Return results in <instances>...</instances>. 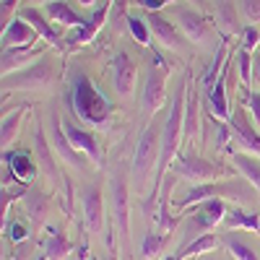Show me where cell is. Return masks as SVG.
<instances>
[{"mask_svg": "<svg viewBox=\"0 0 260 260\" xmlns=\"http://www.w3.org/2000/svg\"><path fill=\"white\" fill-rule=\"evenodd\" d=\"M240 6V16L250 26H260V0H237Z\"/></svg>", "mask_w": 260, "mask_h": 260, "instance_id": "35", "label": "cell"}, {"mask_svg": "<svg viewBox=\"0 0 260 260\" xmlns=\"http://www.w3.org/2000/svg\"><path fill=\"white\" fill-rule=\"evenodd\" d=\"M3 164L16 175V180L29 182L37 175V161L29 151H16V154H3Z\"/></svg>", "mask_w": 260, "mask_h": 260, "instance_id": "23", "label": "cell"}, {"mask_svg": "<svg viewBox=\"0 0 260 260\" xmlns=\"http://www.w3.org/2000/svg\"><path fill=\"white\" fill-rule=\"evenodd\" d=\"M110 8H112V0H104V3L94 11V16L89 18V24L81 26V29H76V34L68 39V45H71V47H78V45H86V42H91V39L99 34V29L104 26L107 16H110Z\"/></svg>", "mask_w": 260, "mask_h": 260, "instance_id": "22", "label": "cell"}, {"mask_svg": "<svg viewBox=\"0 0 260 260\" xmlns=\"http://www.w3.org/2000/svg\"><path fill=\"white\" fill-rule=\"evenodd\" d=\"M159 154H161V130L148 125V127H143V133L138 138L136 154H133V167H130V187H133L136 195H143L148 190L151 172L159 169Z\"/></svg>", "mask_w": 260, "mask_h": 260, "instance_id": "2", "label": "cell"}, {"mask_svg": "<svg viewBox=\"0 0 260 260\" xmlns=\"http://www.w3.org/2000/svg\"><path fill=\"white\" fill-rule=\"evenodd\" d=\"M167 260H185L182 255H172V257H167Z\"/></svg>", "mask_w": 260, "mask_h": 260, "instance_id": "44", "label": "cell"}, {"mask_svg": "<svg viewBox=\"0 0 260 260\" xmlns=\"http://www.w3.org/2000/svg\"><path fill=\"white\" fill-rule=\"evenodd\" d=\"M42 247H45L47 260H65V257L71 255V242H68V237H65L62 229H57V226H47L45 240H42Z\"/></svg>", "mask_w": 260, "mask_h": 260, "instance_id": "24", "label": "cell"}, {"mask_svg": "<svg viewBox=\"0 0 260 260\" xmlns=\"http://www.w3.org/2000/svg\"><path fill=\"white\" fill-rule=\"evenodd\" d=\"M206 260H213V257H206Z\"/></svg>", "mask_w": 260, "mask_h": 260, "instance_id": "46", "label": "cell"}, {"mask_svg": "<svg viewBox=\"0 0 260 260\" xmlns=\"http://www.w3.org/2000/svg\"><path fill=\"white\" fill-rule=\"evenodd\" d=\"M213 21L221 26V31L226 37L232 34H242V24H240V13H237L234 3H229V0H221L219 6H216V13H213Z\"/></svg>", "mask_w": 260, "mask_h": 260, "instance_id": "26", "label": "cell"}, {"mask_svg": "<svg viewBox=\"0 0 260 260\" xmlns=\"http://www.w3.org/2000/svg\"><path fill=\"white\" fill-rule=\"evenodd\" d=\"M224 224L229 229H247V232H257L260 229V216L255 211H242V208H232L224 216Z\"/></svg>", "mask_w": 260, "mask_h": 260, "instance_id": "29", "label": "cell"}, {"mask_svg": "<svg viewBox=\"0 0 260 260\" xmlns=\"http://www.w3.org/2000/svg\"><path fill=\"white\" fill-rule=\"evenodd\" d=\"M232 65H234V57H229L226 60V65H224V73L219 76V81H216V86L211 91H206V96H208V107H211V117L213 120H221V122H229V117H232V112H229V104H226V76L232 73Z\"/></svg>", "mask_w": 260, "mask_h": 260, "instance_id": "17", "label": "cell"}, {"mask_svg": "<svg viewBox=\"0 0 260 260\" xmlns=\"http://www.w3.org/2000/svg\"><path fill=\"white\" fill-rule=\"evenodd\" d=\"M136 76H138V68H136V60L125 55V52H117L115 60H112V81H115V89L120 96H130L136 89Z\"/></svg>", "mask_w": 260, "mask_h": 260, "instance_id": "14", "label": "cell"}, {"mask_svg": "<svg viewBox=\"0 0 260 260\" xmlns=\"http://www.w3.org/2000/svg\"><path fill=\"white\" fill-rule=\"evenodd\" d=\"M24 206H26V216L31 219L34 226H42L45 224V216H47V195L42 190H29L24 195Z\"/></svg>", "mask_w": 260, "mask_h": 260, "instance_id": "28", "label": "cell"}, {"mask_svg": "<svg viewBox=\"0 0 260 260\" xmlns=\"http://www.w3.org/2000/svg\"><path fill=\"white\" fill-rule=\"evenodd\" d=\"M260 42V29L257 26H245L242 29V42H240V47L247 50V52H255V45Z\"/></svg>", "mask_w": 260, "mask_h": 260, "instance_id": "36", "label": "cell"}, {"mask_svg": "<svg viewBox=\"0 0 260 260\" xmlns=\"http://www.w3.org/2000/svg\"><path fill=\"white\" fill-rule=\"evenodd\" d=\"M65 104L71 107V112L81 122L94 125V127L104 125L107 120L112 117V110H115L112 102L96 89V83L78 68L71 71L68 89H65Z\"/></svg>", "mask_w": 260, "mask_h": 260, "instance_id": "1", "label": "cell"}, {"mask_svg": "<svg viewBox=\"0 0 260 260\" xmlns=\"http://www.w3.org/2000/svg\"><path fill=\"white\" fill-rule=\"evenodd\" d=\"M110 192H112V211H115V224L120 232L122 245H130V180L125 172L117 169L110 180Z\"/></svg>", "mask_w": 260, "mask_h": 260, "instance_id": "6", "label": "cell"}, {"mask_svg": "<svg viewBox=\"0 0 260 260\" xmlns=\"http://www.w3.org/2000/svg\"><path fill=\"white\" fill-rule=\"evenodd\" d=\"M190 3H195V6H203V0H190Z\"/></svg>", "mask_w": 260, "mask_h": 260, "instance_id": "45", "label": "cell"}, {"mask_svg": "<svg viewBox=\"0 0 260 260\" xmlns=\"http://www.w3.org/2000/svg\"><path fill=\"white\" fill-rule=\"evenodd\" d=\"M50 138H52V151L73 169H86L89 167V159L83 154H78L76 146L71 143V138L65 136V127H62V120L57 115V110L50 112Z\"/></svg>", "mask_w": 260, "mask_h": 260, "instance_id": "9", "label": "cell"}, {"mask_svg": "<svg viewBox=\"0 0 260 260\" xmlns=\"http://www.w3.org/2000/svg\"><path fill=\"white\" fill-rule=\"evenodd\" d=\"M232 164L250 182V187H255V192H260V159H255L250 154H232Z\"/></svg>", "mask_w": 260, "mask_h": 260, "instance_id": "27", "label": "cell"}, {"mask_svg": "<svg viewBox=\"0 0 260 260\" xmlns=\"http://www.w3.org/2000/svg\"><path fill=\"white\" fill-rule=\"evenodd\" d=\"M164 242H167L164 232H148V234L143 237L141 255H143L146 260H156V257L161 255V250H164Z\"/></svg>", "mask_w": 260, "mask_h": 260, "instance_id": "32", "label": "cell"}, {"mask_svg": "<svg viewBox=\"0 0 260 260\" xmlns=\"http://www.w3.org/2000/svg\"><path fill=\"white\" fill-rule=\"evenodd\" d=\"M78 3H83V6H94L96 0H78Z\"/></svg>", "mask_w": 260, "mask_h": 260, "instance_id": "43", "label": "cell"}, {"mask_svg": "<svg viewBox=\"0 0 260 260\" xmlns=\"http://www.w3.org/2000/svg\"><path fill=\"white\" fill-rule=\"evenodd\" d=\"M127 31H130V37H133L138 45H143V47L151 45V26H148L146 18H141V16H127Z\"/></svg>", "mask_w": 260, "mask_h": 260, "instance_id": "33", "label": "cell"}, {"mask_svg": "<svg viewBox=\"0 0 260 260\" xmlns=\"http://www.w3.org/2000/svg\"><path fill=\"white\" fill-rule=\"evenodd\" d=\"M37 151H39V159H42V164H45V167L50 169V175H55V167H52L50 148H47V143H45V136H42V133H37Z\"/></svg>", "mask_w": 260, "mask_h": 260, "instance_id": "37", "label": "cell"}, {"mask_svg": "<svg viewBox=\"0 0 260 260\" xmlns=\"http://www.w3.org/2000/svg\"><path fill=\"white\" fill-rule=\"evenodd\" d=\"M18 16L26 21V24L47 42V45H52V47H57L60 45V34H57V29L52 26V21L47 18V13H42L39 8H34V6H21V11H18Z\"/></svg>", "mask_w": 260, "mask_h": 260, "instance_id": "19", "label": "cell"}, {"mask_svg": "<svg viewBox=\"0 0 260 260\" xmlns=\"http://www.w3.org/2000/svg\"><path fill=\"white\" fill-rule=\"evenodd\" d=\"M8 234H11V240H13V242L26 240V229L21 226V224H11V226H8Z\"/></svg>", "mask_w": 260, "mask_h": 260, "instance_id": "40", "label": "cell"}, {"mask_svg": "<svg viewBox=\"0 0 260 260\" xmlns=\"http://www.w3.org/2000/svg\"><path fill=\"white\" fill-rule=\"evenodd\" d=\"M219 247V237L216 234H201V237H195L192 242H187L182 247V257H192V255H203V252H211Z\"/></svg>", "mask_w": 260, "mask_h": 260, "instance_id": "30", "label": "cell"}, {"mask_svg": "<svg viewBox=\"0 0 260 260\" xmlns=\"http://www.w3.org/2000/svg\"><path fill=\"white\" fill-rule=\"evenodd\" d=\"M26 110H29V107L18 104L13 112L3 115V122H0V148H3V154L11 148V143L16 141V136H18V125H21V120H24Z\"/></svg>", "mask_w": 260, "mask_h": 260, "instance_id": "25", "label": "cell"}, {"mask_svg": "<svg viewBox=\"0 0 260 260\" xmlns=\"http://www.w3.org/2000/svg\"><path fill=\"white\" fill-rule=\"evenodd\" d=\"M3 47H26V45H37V31L26 24L21 16H16L11 24L3 29V39H0Z\"/></svg>", "mask_w": 260, "mask_h": 260, "instance_id": "21", "label": "cell"}, {"mask_svg": "<svg viewBox=\"0 0 260 260\" xmlns=\"http://www.w3.org/2000/svg\"><path fill=\"white\" fill-rule=\"evenodd\" d=\"M245 192L247 187L240 185V182H208V185H195L180 203V208H190V206H198L203 201H211V198H221V201H245Z\"/></svg>", "mask_w": 260, "mask_h": 260, "instance_id": "7", "label": "cell"}, {"mask_svg": "<svg viewBox=\"0 0 260 260\" xmlns=\"http://www.w3.org/2000/svg\"><path fill=\"white\" fill-rule=\"evenodd\" d=\"M198 107H201V99H198V89L190 78V73L185 76V117H182V125H185V141H198L201 138V117H198Z\"/></svg>", "mask_w": 260, "mask_h": 260, "instance_id": "13", "label": "cell"}, {"mask_svg": "<svg viewBox=\"0 0 260 260\" xmlns=\"http://www.w3.org/2000/svg\"><path fill=\"white\" fill-rule=\"evenodd\" d=\"M245 107H247V110H250V115H252L255 125L260 127V91L250 94V96H247V102H245Z\"/></svg>", "mask_w": 260, "mask_h": 260, "instance_id": "38", "label": "cell"}, {"mask_svg": "<svg viewBox=\"0 0 260 260\" xmlns=\"http://www.w3.org/2000/svg\"><path fill=\"white\" fill-rule=\"evenodd\" d=\"M45 13L47 18L52 21V24L57 26H68V29H81L89 24V18H83L81 13H76L65 0H50V3H45Z\"/></svg>", "mask_w": 260, "mask_h": 260, "instance_id": "20", "label": "cell"}, {"mask_svg": "<svg viewBox=\"0 0 260 260\" xmlns=\"http://www.w3.org/2000/svg\"><path fill=\"white\" fill-rule=\"evenodd\" d=\"M252 83L260 89V50L252 52Z\"/></svg>", "mask_w": 260, "mask_h": 260, "instance_id": "41", "label": "cell"}, {"mask_svg": "<svg viewBox=\"0 0 260 260\" xmlns=\"http://www.w3.org/2000/svg\"><path fill=\"white\" fill-rule=\"evenodd\" d=\"M37 3H50V0H26L24 6H37Z\"/></svg>", "mask_w": 260, "mask_h": 260, "instance_id": "42", "label": "cell"}, {"mask_svg": "<svg viewBox=\"0 0 260 260\" xmlns=\"http://www.w3.org/2000/svg\"><path fill=\"white\" fill-rule=\"evenodd\" d=\"M175 172L182 180H190L192 185H208V182H216L229 175V169H224L221 164H213L198 154H192V151L180 154L175 159Z\"/></svg>", "mask_w": 260, "mask_h": 260, "instance_id": "4", "label": "cell"}, {"mask_svg": "<svg viewBox=\"0 0 260 260\" xmlns=\"http://www.w3.org/2000/svg\"><path fill=\"white\" fill-rule=\"evenodd\" d=\"M229 130H232V154H242V151H250L252 156L260 159V133L247 122V117L242 115L240 107H234V112L229 117Z\"/></svg>", "mask_w": 260, "mask_h": 260, "instance_id": "8", "label": "cell"}, {"mask_svg": "<svg viewBox=\"0 0 260 260\" xmlns=\"http://www.w3.org/2000/svg\"><path fill=\"white\" fill-rule=\"evenodd\" d=\"M234 62H237V73H240L245 89H247V86H252V52H247V50L240 47V50H237V55H234Z\"/></svg>", "mask_w": 260, "mask_h": 260, "instance_id": "34", "label": "cell"}, {"mask_svg": "<svg viewBox=\"0 0 260 260\" xmlns=\"http://www.w3.org/2000/svg\"><path fill=\"white\" fill-rule=\"evenodd\" d=\"M83 224L91 234H99L104 229V195L96 185L83 192Z\"/></svg>", "mask_w": 260, "mask_h": 260, "instance_id": "16", "label": "cell"}, {"mask_svg": "<svg viewBox=\"0 0 260 260\" xmlns=\"http://www.w3.org/2000/svg\"><path fill=\"white\" fill-rule=\"evenodd\" d=\"M224 216H226V206L221 198H211V201H203L198 203V211L192 213V219H190V226L187 229H203V232H211L216 224H221L224 221Z\"/></svg>", "mask_w": 260, "mask_h": 260, "instance_id": "18", "label": "cell"}, {"mask_svg": "<svg viewBox=\"0 0 260 260\" xmlns=\"http://www.w3.org/2000/svg\"><path fill=\"white\" fill-rule=\"evenodd\" d=\"M136 3H138L146 13H159V8H164L167 3H172V0H136Z\"/></svg>", "mask_w": 260, "mask_h": 260, "instance_id": "39", "label": "cell"}, {"mask_svg": "<svg viewBox=\"0 0 260 260\" xmlns=\"http://www.w3.org/2000/svg\"><path fill=\"white\" fill-rule=\"evenodd\" d=\"M57 81V68L50 55H42L24 71H16L3 76V89L6 91H50Z\"/></svg>", "mask_w": 260, "mask_h": 260, "instance_id": "3", "label": "cell"}, {"mask_svg": "<svg viewBox=\"0 0 260 260\" xmlns=\"http://www.w3.org/2000/svg\"><path fill=\"white\" fill-rule=\"evenodd\" d=\"M177 26L185 34L187 42L192 45H208L213 39L211 31V21L201 13V11H192V8H177Z\"/></svg>", "mask_w": 260, "mask_h": 260, "instance_id": "10", "label": "cell"}, {"mask_svg": "<svg viewBox=\"0 0 260 260\" xmlns=\"http://www.w3.org/2000/svg\"><path fill=\"white\" fill-rule=\"evenodd\" d=\"M167 78H169V65L161 60L159 52H154V65H151L148 73H146L143 94H141L143 112L154 115L164 107V102H167Z\"/></svg>", "mask_w": 260, "mask_h": 260, "instance_id": "5", "label": "cell"}, {"mask_svg": "<svg viewBox=\"0 0 260 260\" xmlns=\"http://www.w3.org/2000/svg\"><path fill=\"white\" fill-rule=\"evenodd\" d=\"M62 127H65V136L71 138V143L76 146L78 154H83L86 159H89L94 167H102V148H99V141L94 133H89V130H81L78 125L68 122V120H62Z\"/></svg>", "mask_w": 260, "mask_h": 260, "instance_id": "11", "label": "cell"}, {"mask_svg": "<svg viewBox=\"0 0 260 260\" xmlns=\"http://www.w3.org/2000/svg\"><path fill=\"white\" fill-rule=\"evenodd\" d=\"M45 55L39 45H26V47H3V57H0V65H3V76L24 71L26 65H31L34 60H39Z\"/></svg>", "mask_w": 260, "mask_h": 260, "instance_id": "15", "label": "cell"}, {"mask_svg": "<svg viewBox=\"0 0 260 260\" xmlns=\"http://www.w3.org/2000/svg\"><path fill=\"white\" fill-rule=\"evenodd\" d=\"M221 245L234 255V260H257V255H255V250L250 247V245H245L242 240H240V237H237V234H224V240H221Z\"/></svg>", "mask_w": 260, "mask_h": 260, "instance_id": "31", "label": "cell"}, {"mask_svg": "<svg viewBox=\"0 0 260 260\" xmlns=\"http://www.w3.org/2000/svg\"><path fill=\"white\" fill-rule=\"evenodd\" d=\"M146 21L151 26V34H156V39L161 42L167 50H182L185 47V42H187L185 34L180 31L177 24H172L169 18H164L161 13H148Z\"/></svg>", "mask_w": 260, "mask_h": 260, "instance_id": "12", "label": "cell"}]
</instances>
